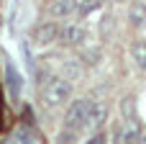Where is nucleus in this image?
<instances>
[{
	"mask_svg": "<svg viewBox=\"0 0 146 144\" xmlns=\"http://www.w3.org/2000/svg\"><path fill=\"white\" fill-rule=\"evenodd\" d=\"M105 142H108V139H105V134H103V131H98L95 137H90L85 144H105Z\"/></svg>",
	"mask_w": 146,
	"mask_h": 144,
	"instance_id": "2eb2a0df",
	"label": "nucleus"
},
{
	"mask_svg": "<svg viewBox=\"0 0 146 144\" xmlns=\"http://www.w3.org/2000/svg\"><path fill=\"white\" fill-rule=\"evenodd\" d=\"M141 142V131L136 126V121H126L121 126H115V144H139Z\"/></svg>",
	"mask_w": 146,
	"mask_h": 144,
	"instance_id": "39448f33",
	"label": "nucleus"
},
{
	"mask_svg": "<svg viewBox=\"0 0 146 144\" xmlns=\"http://www.w3.org/2000/svg\"><path fill=\"white\" fill-rule=\"evenodd\" d=\"M131 57H133V62H136L141 70H146V41L144 39L131 44Z\"/></svg>",
	"mask_w": 146,
	"mask_h": 144,
	"instance_id": "1a4fd4ad",
	"label": "nucleus"
},
{
	"mask_svg": "<svg viewBox=\"0 0 146 144\" xmlns=\"http://www.w3.org/2000/svg\"><path fill=\"white\" fill-rule=\"evenodd\" d=\"M110 26H113V15H105V18H103V36L108 33V28H110Z\"/></svg>",
	"mask_w": 146,
	"mask_h": 144,
	"instance_id": "dca6fc26",
	"label": "nucleus"
},
{
	"mask_svg": "<svg viewBox=\"0 0 146 144\" xmlns=\"http://www.w3.org/2000/svg\"><path fill=\"white\" fill-rule=\"evenodd\" d=\"M5 72H8V80H10V93L15 95V93H18V75H15L13 64H8V70H5Z\"/></svg>",
	"mask_w": 146,
	"mask_h": 144,
	"instance_id": "4468645a",
	"label": "nucleus"
},
{
	"mask_svg": "<svg viewBox=\"0 0 146 144\" xmlns=\"http://www.w3.org/2000/svg\"><path fill=\"white\" fill-rule=\"evenodd\" d=\"M121 108H123V116H126V121H133V98H123Z\"/></svg>",
	"mask_w": 146,
	"mask_h": 144,
	"instance_id": "ddd939ff",
	"label": "nucleus"
},
{
	"mask_svg": "<svg viewBox=\"0 0 146 144\" xmlns=\"http://www.w3.org/2000/svg\"><path fill=\"white\" fill-rule=\"evenodd\" d=\"M77 142V131L72 129H62V134L56 137V144H74Z\"/></svg>",
	"mask_w": 146,
	"mask_h": 144,
	"instance_id": "9b49d317",
	"label": "nucleus"
},
{
	"mask_svg": "<svg viewBox=\"0 0 146 144\" xmlns=\"http://www.w3.org/2000/svg\"><path fill=\"white\" fill-rule=\"evenodd\" d=\"M115 3H123V0H115Z\"/></svg>",
	"mask_w": 146,
	"mask_h": 144,
	"instance_id": "a211bd4d",
	"label": "nucleus"
},
{
	"mask_svg": "<svg viewBox=\"0 0 146 144\" xmlns=\"http://www.w3.org/2000/svg\"><path fill=\"white\" fill-rule=\"evenodd\" d=\"M90 103H92V100H85V98L72 100V103H69V108H67V116H64V129H72V131H77V134H80V131L85 129V124H87Z\"/></svg>",
	"mask_w": 146,
	"mask_h": 144,
	"instance_id": "f03ea898",
	"label": "nucleus"
},
{
	"mask_svg": "<svg viewBox=\"0 0 146 144\" xmlns=\"http://www.w3.org/2000/svg\"><path fill=\"white\" fill-rule=\"evenodd\" d=\"M56 39H59V23L56 21H41L33 28V44H38V46H49Z\"/></svg>",
	"mask_w": 146,
	"mask_h": 144,
	"instance_id": "20e7f679",
	"label": "nucleus"
},
{
	"mask_svg": "<svg viewBox=\"0 0 146 144\" xmlns=\"http://www.w3.org/2000/svg\"><path fill=\"white\" fill-rule=\"evenodd\" d=\"M98 59H100V52L98 49H85L82 52V64H98Z\"/></svg>",
	"mask_w": 146,
	"mask_h": 144,
	"instance_id": "f8f14e48",
	"label": "nucleus"
},
{
	"mask_svg": "<svg viewBox=\"0 0 146 144\" xmlns=\"http://www.w3.org/2000/svg\"><path fill=\"white\" fill-rule=\"evenodd\" d=\"M105 119H108V106L105 103H90V113H87V124H85V129H100L103 124H105Z\"/></svg>",
	"mask_w": 146,
	"mask_h": 144,
	"instance_id": "423d86ee",
	"label": "nucleus"
},
{
	"mask_svg": "<svg viewBox=\"0 0 146 144\" xmlns=\"http://www.w3.org/2000/svg\"><path fill=\"white\" fill-rule=\"evenodd\" d=\"M56 41L64 44V46H80V44L87 41V31L77 23H64V26H59V39Z\"/></svg>",
	"mask_w": 146,
	"mask_h": 144,
	"instance_id": "7ed1b4c3",
	"label": "nucleus"
},
{
	"mask_svg": "<svg viewBox=\"0 0 146 144\" xmlns=\"http://www.w3.org/2000/svg\"><path fill=\"white\" fill-rule=\"evenodd\" d=\"M72 95V82L64 77H51L44 88H41V103L46 108H56L62 103H67Z\"/></svg>",
	"mask_w": 146,
	"mask_h": 144,
	"instance_id": "f257e3e1",
	"label": "nucleus"
},
{
	"mask_svg": "<svg viewBox=\"0 0 146 144\" xmlns=\"http://www.w3.org/2000/svg\"><path fill=\"white\" fill-rule=\"evenodd\" d=\"M139 144H146V137H141V142H139Z\"/></svg>",
	"mask_w": 146,
	"mask_h": 144,
	"instance_id": "f3484780",
	"label": "nucleus"
},
{
	"mask_svg": "<svg viewBox=\"0 0 146 144\" xmlns=\"http://www.w3.org/2000/svg\"><path fill=\"white\" fill-rule=\"evenodd\" d=\"M72 3H74V8H77L80 13H90V10L100 8V3H103V0H72Z\"/></svg>",
	"mask_w": 146,
	"mask_h": 144,
	"instance_id": "9d476101",
	"label": "nucleus"
},
{
	"mask_svg": "<svg viewBox=\"0 0 146 144\" xmlns=\"http://www.w3.org/2000/svg\"><path fill=\"white\" fill-rule=\"evenodd\" d=\"M128 21H131V26H136V28L146 26V3H141V0L131 3V8H128Z\"/></svg>",
	"mask_w": 146,
	"mask_h": 144,
	"instance_id": "6e6552de",
	"label": "nucleus"
},
{
	"mask_svg": "<svg viewBox=\"0 0 146 144\" xmlns=\"http://www.w3.org/2000/svg\"><path fill=\"white\" fill-rule=\"evenodd\" d=\"M46 10H49V18H69L77 8H74L72 0H54Z\"/></svg>",
	"mask_w": 146,
	"mask_h": 144,
	"instance_id": "0eeeda50",
	"label": "nucleus"
}]
</instances>
